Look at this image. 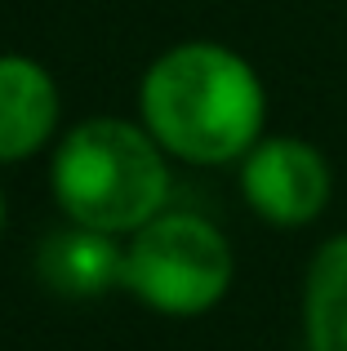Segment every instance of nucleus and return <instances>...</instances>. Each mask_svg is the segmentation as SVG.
I'll list each match as a JSON object with an SVG mask.
<instances>
[{"mask_svg":"<svg viewBox=\"0 0 347 351\" xmlns=\"http://www.w3.org/2000/svg\"><path fill=\"white\" fill-rule=\"evenodd\" d=\"M139 112L165 156L187 165H232L263 138L267 89L236 49L187 40L147 67Z\"/></svg>","mask_w":347,"mask_h":351,"instance_id":"f257e3e1","label":"nucleus"},{"mask_svg":"<svg viewBox=\"0 0 347 351\" xmlns=\"http://www.w3.org/2000/svg\"><path fill=\"white\" fill-rule=\"evenodd\" d=\"M58 125V89L36 58L0 53V165L36 156Z\"/></svg>","mask_w":347,"mask_h":351,"instance_id":"39448f33","label":"nucleus"},{"mask_svg":"<svg viewBox=\"0 0 347 351\" xmlns=\"http://www.w3.org/2000/svg\"><path fill=\"white\" fill-rule=\"evenodd\" d=\"M303 343L307 351H347V232L330 236L307 263Z\"/></svg>","mask_w":347,"mask_h":351,"instance_id":"0eeeda50","label":"nucleus"},{"mask_svg":"<svg viewBox=\"0 0 347 351\" xmlns=\"http://www.w3.org/2000/svg\"><path fill=\"white\" fill-rule=\"evenodd\" d=\"M36 276L62 298H103L125 280L121 236L67 223L36 249Z\"/></svg>","mask_w":347,"mask_h":351,"instance_id":"423d86ee","label":"nucleus"},{"mask_svg":"<svg viewBox=\"0 0 347 351\" xmlns=\"http://www.w3.org/2000/svg\"><path fill=\"white\" fill-rule=\"evenodd\" d=\"M232 280H236L232 240L205 214L165 209L147 227L125 236L121 289H130L156 316L174 320L205 316L227 298Z\"/></svg>","mask_w":347,"mask_h":351,"instance_id":"7ed1b4c3","label":"nucleus"},{"mask_svg":"<svg viewBox=\"0 0 347 351\" xmlns=\"http://www.w3.org/2000/svg\"><path fill=\"white\" fill-rule=\"evenodd\" d=\"M49 187L67 223L134 236L169 209L165 147L147 134V125L94 116L71 129L53 152Z\"/></svg>","mask_w":347,"mask_h":351,"instance_id":"f03ea898","label":"nucleus"},{"mask_svg":"<svg viewBox=\"0 0 347 351\" xmlns=\"http://www.w3.org/2000/svg\"><path fill=\"white\" fill-rule=\"evenodd\" d=\"M5 227H9V205H5V191H0V240H5Z\"/></svg>","mask_w":347,"mask_h":351,"instance_id":"6e6552de","label":"nucleus"},{"mask_svg":"<svg viewBox=\"0 0 347 351\" xmlns=\"http://www.w3.org/2000/svg\"><path fill=\"white\" fill-rule=\"evenodd\" d=\"M241 196L263 223L307 227L334 196V169L325 152L294 134H263L241 160Z\"/></svg>","mask_w":347,"mask_h":351,"instance_id":"20e7f679","label":"nucleus"}]
</instances>
